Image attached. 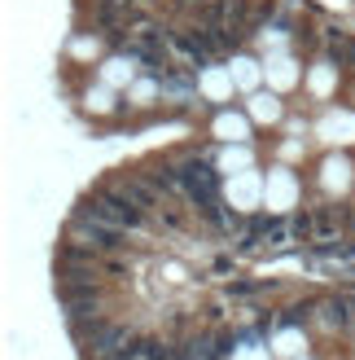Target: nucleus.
I'll use <instances>...</instances> for the list:
<instances>
[{"mask_svg":"<svg viewBox=\"0 0 355 360\" xmlns=\"http://www.w3.org/2000/svg\"><path fill=\"white\" fill-rule=\"evenodd\" d=\"M180 185L189 189V198L210 215V220H220V211H215V180H210V172H206L202 163H189V167L180 172Z\"/></svg>","mask_w":355,"mask_h":360,"instance_id":"obj_1","label":"nucleus"},{"mask_svg":"<svg viewBox=\"0 0 355 360\" xmlns=\"http://www.w3.org/2000/svg\"><path fill=\"white\" fill-rule=\"evenodd\" d=\"M83 211H93L105 224H140V207L132 202V198H93Z\"/></svg>","mask_w":355,"mask_h":360,"instance_id":"obj_2","label":"nucleus"},{"mask_svg":"<svg viewBox=\"0 0 355 360\" xmlns=\"http://www.w3.org/2000/svg\"><path fill=\"white\" fill-rule=\"evenodd\" d=\"M215 132L228 136V141H246V132H250V128H246L241 115H220V119H215Z\"/></svg>","mask_w":355,"mask_h":360,"instance_id":"obj_3","label":"nucleus"},{"mask_svg":"<svg viewBox=\"0 0 355 360\" xmlns=\"http://www.w3.org/2000/svg\"><path fill=\"white\" fill-rule=\"evenodd\" d=\"M347 172H351V167L342 163V158H329V163H325V185H329V189H347V180H351Z\"/></svg>","mask_w":355,"mask_h":360,"instance_id":"obj_4","label":"nucleus"},{"mask_svg":"<svg viewBox=\"0 0 355 360\" xmlns=\"http://www.w3.org/2000/svg\"><path fill=\"white\" fill-rule=\"evenodd\" d=\"M132 79V62L128 58H110L105 62V84H128Z\"/></svg>","mask_w":355,"mask_h":360,"instance_id":"obj_5","label":"nucleus"},{"mask_svg":"<svg viewBox=\"0 0 355 360\" xmlns=\"http://www.w3.org/2000/svg\"><path fill=\"white\" fill-rule=\"evenodd\" d=\"M228 75H233V84L250 88V84L259 79V70H255V62H250V58H237V62H233V70H228Z\"/></svg>","mask_w":355,"mask_h":360,"instance_id":"obj_6","label":"nucleus"},{"mask_svg":"<svg viewBox=\"0 0 355 360\" xmlns=\"http://www.w3.org/2000/svg\"><path fill=\"white\" fill-rule=\"evenodd\" d=\"M268 79H272L276 88H286V84H294V62H286V58H276V62H268Z\"/></svg>","mask_w":355,"mask_h":360,"instance_id":"obj_7","label":"nucleus"},{"mask_svg":"<svg viewBox=\"0 0 355 360\" xmlns=\"http://www.w3.org/2000/svg\"><path fill=\"white\" fill-rule=\"evenodd\" d=\"M250 110H255V119H281V105L272 101V97H255V105H250Z\"/></svg>","mask_w":355,"mask_h":360,"instance_id":"obj_8","label":"nucleus"},{"mask_svg":"<svg viewBox=\"0 0 355 360\" xmlns=\"http://www.w3.org/2000/svg\"><path fill=\"white\" fill-rule=\"evenodd\" d=\"M88 105H93L97 115H105V110H110L114 101H110V93H105V88H97V93H88Z\"/></svg>","mask_w":355,"mask_h":360,"instance_id":"obj_9","label":"nucleus"},{"mask_svg":"<svg viewBox=\"0 0 355 360\" xmlns=\"http://www.w3.org/2000/svg\"><path fill=\"white\" fill-rule=\"evenodd\" d=\"M246 163H250V154H246V150H228V154H224V172L246 167Z\"/></svg>","mask_w":355,"mask_h":360,"instance_id":"obj_10","label":"nucleus"},{"mask_svg":"<svg viewBox=\"0 0 355 360\" xmlns=\"http://www.w3.org/2000/svg\"><path fill=\"white\" fill-rule=\"evenodd\" d=\"M132 101H136V105H149V101H154V84H136V88H132Z\"/></svg>","mask_w":355,"mask_h":360,"instance_id":"obj_11","label":"nucleus"},{"mask_svg":"<svg viewBox=\"0 0 355 360\" xmlns=\"http://www.w3.org/2000/svg\"><path fill=\"white\" fill-rule=\"evenodd\" d=\"M298 343H303L298 334H286V338H281V347H276V352H281V356H294V352H298Z\"/></svg>","mask_w":355,"mask_h":360,"instance_id":"obj_12","label":"nucleus"},{"mask_svg":"<svg viewBox=\"0 0 355 360\" xmlns=\"http://www.w3.org/2000/svg\"><path fill=\"white\" fill-rule=\"evenodd\" d=\"M312 84H316V88L325 93V88H329V70H316V75H312Z\"/></svg>","mask_w":355,"mask_h":360,"instance_id":"obj_13","label":"nucleus"}]
</instances>
